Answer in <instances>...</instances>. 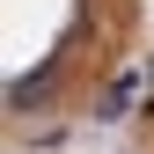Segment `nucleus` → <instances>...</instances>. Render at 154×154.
Masks as SVG:
<instances>
[{
  "instance_id": "1",
  "label": "nucleus",
  "mask_w": 154,
  "mask_h": 154,
  "mask_svg": "<svg viewBox=\"0 0 154 154\" xmlns=\"http://www.w3.org/2000/svg\"><path fill=\"white\" fill-rule=\"evenodd\" d=\"M132 88H140L132 73H125V81H110V95H103V110H95V118H125V103H132Z\"/></svg>"
}]
</instances>
